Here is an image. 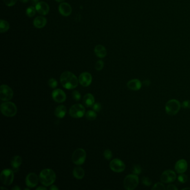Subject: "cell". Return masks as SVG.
<instances>
[{
	"label": "cell",
	"instance_id": "obj_18",
	"mask_svg": "<svg viewBox=\"0 0 190 190\" xmlns=\"http://www.w3.org/2000/svg\"><path fill=\"white\" fill-rule=\"evenodd\" d=\"M127 87L132 91H139L142 87V83L138 79H132L127 83Z\"/></svg>",
	"mask_w": 190,
	"mask_h": 190
},
{
	"label": "cell",
	"instance_id": "obj_41",
	"mask_svg": "<svg viewBox=\"0 0 190 190\" xmlns=\"http://www.w3.org/2000/svg\"><path fill=\"white\" fill-rule=\"evenodd\" d=\"M12 190H20L21 188L20 187H18V186H15V187H13L12 188Z\"/></svg>",
	"mask_w": 190,
	"mask_h": 190
},
{
	"label": "cell",
	"instance_id": "obj_6",
	"mask_svg": "<svg viewBox=\"0 0 190 190\" xmlns=\"http://www.w3.org/2000/svg\"><path fill=\"white\" fill-rule=\"evenodd\" d=\"M86 155L84 149L78 148L74 152L72 155V161L76 165H82L85 162Z\"/></svg>",
	"mask_w": 190,
	"mask_h": 190
},
{
	"label": "cell",
	"instance_id": "obj_46",
	"mask_svg": "<svg viewBox=\"0 0 190 190\" xmlns=\"http://www.w3.org/2000/svg\"><path fill=\"white\" fill-rule=\"evenodd\" d=\"M183 190H190V188H184Z\"/></svg>",
	"mask_w": 190,
	"mask_h": 190
},
{
	"label": "cell",
	"instance_id": "obj_31",
	"mask_svg": "<svg viewBox=\"0 0 190 190\" xmlns=\"http://www.w3.org/2000/svg\"><path fill=\"white\" fill-rule=\"evenodd\" d=\"M132 172L133 173V174L136 175H140L142 172V168L139 165H135L133 167Z\"/></svg>",
	"mask_w": 190,
	"mask_h": 190
},
{
	"label": "cell",
	"instance_id": "obj_17",
	"mask_svg": "<svg viewBox=\"0 0 190 190\" xmlns=\"http://www.w3.org/2000/svg\"><path fill=\"white\" fill-rule=\"evenodd\" d=\"M59 11L64 16H69L71 14L72 8L69 3L63 2L59 6Z\"/></svg>",
	"mask_w": 190,
	"mask_h": 190
},
{
	"label": "cell",
	"instance_id": "obj_47",
	"mask_svg": "<svg viewBox=\"0 0 190 190\" xmlns=\"http://www.w3.org/2000/svg\"><path fill=\"white\" fill-rule=\"evenodd\" d=\"M33 1L35 2H38L40 0H33Z\"/></svg>",
	"mask_w": 190,
	"mask_h": 190
},
{
	"label": "cell",
	"instance_id": "obj_14",
	"mask_svg": "<svg viewBox=\"0 0 190 190\" xmlns=\"http://www.w3.org/2000/svg\"><path fill=\"white\" fill-rule=\"evenodd\" d=\"M79 83L83 87H88L92 82V76L91 74L88 72H84L79 76Z\"/></svg>",
	"mask_w": 190,
	"mask_h": 190
},
{
	"label": "cell",
	"instance_id": "obj_15",
	"mask_svg": "<svg viewBox=\"0 0 190 190\" xmlns=\"http://www.w3.org/2000/svg\"><path fill=\"white\" fill-rule=\"evenodd\" d=\"M36 11L42 15H46L50 11V7L46 2L41 1L36 5Z\"/></svg>",
	"mask_w": 190,
	"mask_h": 190
},
{
	"label": "cell",
	"instance_id": "obj_36",
	"mask_svg": "<svg viewBox=\"0 0 190 190\" xmlns=\"http://www.w3.org/2000/svg\"><path fill=\"white\" fill-rule=\"evenodd\" d=\"M72 95L74 99L76 101H79L81 98V94H80L78 91H74L72 93Z\"/></svg>",
	"mask_w": 190,
	"mask_h": 190
},
{
	"label": "cell",
	"instance_id": "obj_43",
	"mask_svg": "<svg viewBox=\"0 0 190 190\" xmlns=\"http://www.w3.org/2000/svg\"><path fill=\"white\" fill-rule=\"evenodd\" d=\"M20 1H22L23 3H26V2H28L29 0H20Z\"/></svg>",
	"mask_w": 190,
	"mask_h": 190
},
{
	"label": "cell",
	"instance_id": "obj_25",
	"mask_svg": "<svg viewBox=\"0 0 190 190\" xmlns=\"http://www.w3.org/2000/svg\"><path fill=\"white\" fill-rule=\"evenodd\" d=\"M10 29V24L6 20H1L0 21V31L1 33L6 32Z\"/></svg>",
	"mask_w": 190,
	"mask_h": 190
},
{
	"label": "cell",
	"instance_id": "obj_45",
	"mask_svg": "<svg viewBox=\"0 0 190 190\" xmlns=\"http://www.w3.org/2000/svg\"><path fill=\"white\" fill-rule=\"evenodd\" d=\"M1 189H3V190H7V188H4V187H1Z\"/></svg>",
	"mask_w": 190,
	"mask_h": 190
},
{
	"label": "cell",
	"instance_id": "obj_19",
	"mask_svg": "<svg viewBox=\"0 0 190 190\" xmlns=\"http://www.w3.org/2000/svg\"><path fill=\"white\" fill-rule=\"evenodd\" d=\"M46 18L42 16H38L34 20V25L38 29L43 28L46 25Z\"/></svg>",
	"mask_w": 190,
	"mask_h": 190
},
{
	"label": "cell",
	"instance_id": "obj_13",
	"mask_svg": "<svg viewBox=\"0 0 190 190\" xmlns=\"http://www.w3.org/2000/svg\"><path fill=\"white\" fill-rule=\"evenodd\" d=\"M25 182L27 187L30 188L35 187L38 184V176L35 173H30L27 175Z\"/></svg>",
	"mask_w": 190,
	"mask_h": 190
},
{
	"label": "cell",
	"instance_id": "obj_26",
	"mask_svg": "<svg viewBox=\"0 0 190 190\" xmlns=\"http://www.w3.org/2000/svg\"><path fill=\"white\" fill-rule=\"evenodd\" d=\"M85 117L88 120H94L96 119L97 115L94 111H89L86 113Z\"/></svg>",
	"mask_w": 190,
	"mask_h": 190
},
{
	"label": "cell",
	"instance_id": "obj_23",
	"mask_svg": "<svg viewBox=\"0 0 190 190\" xmlns=\"http://www.w3.org/2000/svg\"><path fill=\"white\" fill-rule=\"evenodd\" d=\"M22 160L20 156H16L14 157H12L11 160V166L14 169H18L19 167L20 166L21 164H22Z\"/></svg>",
	"mask_w": 190,
	"mask_h": 190
},
{
	"label": "cell",
	"instance_id": "obj_35",
	"mask_svg": "<svg viewBox=\"0 0 190 190\" xmlns=\"http://www.w3.org/2000/svg\"><path fill=\"white\" fill-rule=\"evenodd\" d=\"M17 1L18 0H3L5 4L9 7L14 6L17 2Z\"/></svg>",
	"mask_w": 190,
	"mask_h": 190
},
{
	"label": "cell",
	"instance_id": "obj_38",
	"mask_svg": "<svg viewBox=\"0 0 190 190\" xmlns=\"http://www.w3.org/2000/svg\"><path fill=\"white\" fill-rule=\"evenodd\" d=\"M181 107L184 109L190 108V100H187L184 101L182 103Z\"/></svg>",
	"mask_w": 190,
	"mask_h": 190
},
{
	"label": "cell",
	"instance_id": "obj_33",
	"mask_svg": "<svg viewBox=\"0 0 190 190\" xmlns=\"http://www.w3.org/2000/svg\"><path fill=\"white\" fill-rule=\"evenodd\" d=\"M178 180H179V181L180 182H181L182 184H184V183L187 181L188 177H187V175L182 173L181 175L179 176V177H178Z\"/></svg>",
	"mask_w": 190,
	"mask_h": 190
},
{
	"label": "cell",
	"instance_id": "obj_37",
	"mask_svg": "<svg viewBox=\"0 0 190 190\" xmlns=\"http://www.w3.org/2000/svg\"><path fill=\"white\" fill-rule=\"evenodd\" d=\"M93 109L95 111H99L102 109V105L99 103H94L93 105Z\"/></svg>",
	"mask_w": 190,
	"mask_h": 190
},
{
	"label": "cell",
	"instance_id": "obj_11",
	"mask_svg": "<svg viewBox=\"0 0 190 190\" xmlns=\"http://www.w3.org/2000/svg\"><path fill=\"white\" fill-rule=\"evenodd\" d=\"M176 179V174L172 170H166L161 176V181L164 183H171L175 181Z\"/></svg>",
	"mask_w": 190,
	"mask_h": 190
},
{
	"label": "cell",
	"instance_id": "obj_40",
	"mask_svg": "<svg viewBox=\"0 0 190 190\" xmlns=\"http://www.w3.org/2000/svg\"><path fill=\"white\" fill-rule=\"evenodd\" d=\"M50 190H59L58 187H56L55 185L51 186L50 188Z\"/></svg>",
	"mask_w": 190,
	"mask_h": 190
},
{
	"label": "cell",
	"instance_id": "obj_5",
	"mask_svg": "<svg viewBox=\"0 0 190 190\" xmlns=\"http://www.w3.org/2000/svg\"><path fill=\"white\" fill-rule=\"evenodd\" d=\"M139 178L136 175H129L124 180V187L127 190H133L137 187Z\"/></svg>",
	"mask_w": 190,
	"mask_h": 190
},
{
	"label": "cell",
	"instance_id": "obj_7",
	"mask_svg": "<svg viewBox=\"0 0 190 190\" xmlns=\"http://www.w3.org/2000/svg\"><path fill=\"white\" fill-rule=\"evenodd\" d=\"M1 181L5 185L9 186L11 184L14 179V174L13 171L10 169L3 170L0 175Z\"/></svg>",
	"mask_w": 190,
	"mask_h": 190
},
{
	"label": "cell",
	"instance_id": "obj_4",
	"mask_svg": "<svg viewBox=\"0 0 190 190\" xmlns=\"http://www.w3.org/2000/svg\"><path fill=\"white\" fill-rule=\"evenodd\" d=\"M181 104L179 100L176 99H171L167 102L165 110L167 114L170 115H175L179 112L181 108Z\"/></svg>",
	"mask_w": 190,
	"mask_h": 190
},
{
	"label": "cell",
	"instance_id": "obj_28",
	"mask_svg": "<svg viewBox=\"0 0 190 190\" xmlns=\"http://www.w3.org/2000/svg\"><path fill=\"white\" fill-rule=\"evenodd\" d=\"M48 84L49 85L50 88L55 89L58 86V82L55 79L51 78V79H49V80L48 82Z\"/></svg>",
	"mask_w": 190,
	"mask_h": 190
},
{
	"label": "cell",
	"instance_id": "obj_30",
	"mask_svg": "<svg viewBox=\"0 0 190 190\" xmlns=\"http://www.w3.org/2000/svg\"><path fill=\"white\" fill-rule=\"evenodd\" d=\"M142 182L144 185H145L146 186H150L152 184L151 180L148 177H144L142 179Z\"/></svg>",
	"mask_w": 190,
	"mask_h": 190
},
{
	"label": "cell",
	"instance_id": "obj_3",
	"mask_svg": "<svg viewBox=\"0 0 190 190\" xmlns=\"http://www.w3.org/2000/svg\"><path fill=\"white\" fill-rule=\"evenodd\" d=\"M1 111L5 116L12 117L17 113L18 109L15 103L7 102L3 103L1 105Z\"/></svg>",
	"mask_w": 190,
	"mask_h": 190
},
{
	"label": "cell",
	"instance_id": "obj_39",
	"mask_svg": "<svg viewBox=\"0 0 190 190\" xmlns=\"http://www.w3.org/2000/svg\"><path fill=\"white\" fill-rule=\"evenodd\" d=\"M167 190H178L176 186L173 184H169L167 187Z\"/></svg>",
	"mask_w": 190,
	"mask_h": 190
},
{
	"label": "cell",
	"instance_id": "obj_42",
	"mask_svg": "<svg viewBox=\"0 0 190 190\" xmlns=\"http://www.w3.org/2000/svg\"><path fill=\"white\" fill-rule=\"evenodd\" d=\"M36 190H46V188H45V187H38L36 188Z\"/></svg>",
	"mask_w": 190,
	"mask_h": 190
},
{
	"label": "cell",
	"instance_id": "obj_20",
	"mask_svg": "<svg viewBox=\"0 0 190 190\" xmlns=\"http://www.w3.org/2000/svg\"><path fill=\"white\" fill-rule=\"evenodd\" d=\"M94 52L95 55L99 58H103L107 55V50L105 47L102 45H98L95 47Z\"/></svg>",
	"mask_w": 190,
	"mask_h": 190
},
{
	"label": "cell",
	"instance_id": "obj_2",
	"mask_svg": "<svg viewBox=\"0 0 190 190\" xmlns=\"http://www.w3.org/2000/svg\"><path fill=\"white\" fill-rule=\"evenodd\" d=\"M39 180L42 184L46 187L53 184L56 180V175L53 170L46 168L41 171Z\"/></svg>",
	"mask_w": 190,
	"mask_h": 190
},
{
	"label": "cell",
	"instance_id": "obj_12",
	"mask_svg": "<svg viewBox=\"0 0 190 190\" xmlns=\"http://www.w3.org/2000/svg\"><path fill=\"white\" fill-rule=\"evenodd\" d=\"M52 98L56 102L63 103L65 101L67 96L66 94L65 93L64 91L63 90L60 89H56L53 91Z\"/></svg>",
	"mask_w": 190,
	"mask_h": 190
},
{
	"label": "cell",
	"instance_id": "obj_10",
	"mask_svg": "<svg viewBox=\"0 0 190 190\" xmlns=\"http://www.w3.org/2000/svg\"><path fill=\"white\" fill-rule=\"evenodd\" d=\"M110 168L115 172H122L126 168V165L123 161L119 159L115 158L110 162Z\"/></svg>",
	"mask_w": 190,
	"mask_h": 190
},
{
	"label": "cell",
	"instance_id": "obj_21",
	"mask_svg": "<svg viewBox=\"0 0 190 190\" xmlns=\"http://www.w3.org/2000/svg\"><path fill=\"white\" fill-rule=\"evenodd\" d=\"M95 102V99L91 94H87L83 98V103L87 107H93Z\"/></svg>",
	"mask_w": 190,
	"mask_h": 190
},
{
	"label": "cell",
	"instance_id": "obj_22",
	"mask_svg": "<svg viewBox=\"0 0 190 190\" xmlns=\"http://www.w3.org/2000/svg\"><path fill=\"white\" fill-rule=\"evenodd\" d=\"M67 113V108L64 105H59L56 108L54 114L56 117L59 118H63Z\"/></svg>",
	"mask_w": 190,
	"mask_h": 190
},
{
	"label": "cell",
	"instance_id": "obj_8",
	"mask_svg": "<svg viewBox=\"0 0 190 190\" xmlns=\"http://www.w3.org/2000/svg\"><path fill=\"white\" fill-rule=\"evenodd\" d=\"M85 108L80 104H76L73 105L69 110L70 116L74 118H80L85 114Z\"/></svg>",
	"mask_w": 190,
	"mask_h": 190
},
{
	"label": "cell",
	"instance_id": "obj_1",
	"mask_svg": "<svg viewBox=\"0 0 190 190\" xmlns=\"http://www.w3.org/2000/svg\"><path fill=\"white\" fill-rule=\"evenodd\" d=\"M60 82L63 87L67 89H73L78 85L79 80L70 71H65L60 76Z\"/></svg>",
	"mask_w": 190,
	"mask_h": 190
},
{
	"label": "cell",
	"instance_id": "obj_32",
	"mask_svg": "<svg viewBox=\"0 0 190 190\" xmlns=\"http://www.w3.org/2000/svg\"><path fill=\"white\" fill-rule=\"evenodd\" d=\"M104 67V62L102 60H98L95 65V68L98 71L102 70Z\"/></svg>",
	"mask_w": 190,
	"mask_h": 190
},
{
	"label": "cell",
	"instance_id": "obj_9",
	"mask_svg": "<svg viewBox=\"0 0 190 190\" xmlns=\"http://www.w3.org/2000/svg\"><path fill=\"white\" fill-rule=\"evenodd\" d=\"M14 92L8 85H2L0 88V99L2 101H9L11 99Z\"/></svg>",
	"mask_w": 190,
	"mask_h": 190
},
{
	"label": "cell",
	"instance_id": "obj_34",
	"mask_svg": "<svg viewBox=\"0 0 190 190\" xmlns=\"http://www.w3.org/2000/svg\"><path fill=\"white\" fill-rule=\"evenodd\" d=\"M104 156L107 160H110L112 157V152L110 149H105L104 152Z\"/></svg>",
	"mask_w": 190,
	"mask_h": 190
},
{
	"label": "cell",
	"instance_id": "obj_29",
	"mask_svg": "<svg viewBox=\"0 0 190 190\" xmlns=\"http://www.w3.org/2000/svg\"><path fill=\"white\" fill-rule=\"evenodd\" d=\"M152 189V190H166V188H165V186L164 184H162V183H160V182H157L153 186Z\"/></svg>",
	"mask_w": 190,
	"mask_h": 190
},
{
	"label": "cell",
	"instance_id": "obj_24",
	"mask_svg": "<svg viewBox=\"0 0 190 190\" xmlns=\"http://www.w3.org/2000/svg\"><path fill=\"white\" fill-rule=\"evenodd\" d=\"M73 175L76 179H83L85 176V171L81 167H75L73 170Z\"/></svg>",
	"mask_w": 190,
	"mask_h": 190
},
{
	"label": "cell",
	"instance_id": "obj_16",
	"mask_svg": "<svg viewBox=\"0 0 190 190\" xmlns=\"http://www.w3.org/2000/svg\"><path fill=\"white\" fill-rule=\"evenodd\" d=\"M187 161L185 160L182 159L180 160L176 163L175 168L176 171L178 173H184L187 171Z\"/></svg>",
	"mask_w": 190,
	"mask_h": 190
},
{
	"label": "cell",
	"instance_id": "obj_27",
	"mask_svg": "<svg viewBox=\"0 0 190 190\" xmlns=\"http://www.w3.org/2000/svg\"><path fill=\"white\" fill-rule=\"evenodd\" d=\"M36 8L33 7V6H30L27 9H26V15L29 17V18H32L33 16H34L36 13Z\"/></svg>",
	"mask_w": 190,
	"mask_h": 190
},
{
	"label": "cell",
	"instance_id": "obj_44",
	"mask_svg": "<svg viewBox=\"0 0 190 190\" xmlns=\"http://www.w3.org/2000/svg\"><path fill=\"white\" fill-rule=\"evenodd\" d=\"M64 1H65V0H56V1H57L58 2H63Z\"/></svg>",
	"mask_w": 190,
	"mask_h": 190
}]
</instances>
